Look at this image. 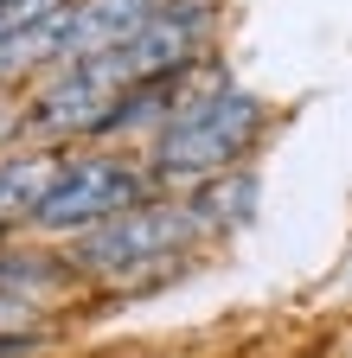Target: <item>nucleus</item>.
<instances>
[{"label": "nucleus", "mask_w": 352, "mask_h": 358, "mask_svg": "<svg viewBox=\"0 0 352 358\" xmlns=\"http://www.w3.org/2000/svg\"><path fill=\"white\" fill-rule=\"evenodd\" d=\"M262 134V103L250 90H205V96H186L180 115L160 128L154 141V173L160 179H205L225 173L244 148H256Z\"/></svg>", "instance_id": "1"}, {"label": "nucleus", "mask_w": 352, "mask_h": 358, "mask_svg": "<svg viewBox=\"0 0 352 358\" xmlns=\"http://www.w3.org/2000/svg\"><path fill=\"white\" fill-rule=\"evenodd\" d=\"M199 224H205L199 205H148L141 199L135 211L83 231L71 256H77V268H90V275H135V268L167 262L173 250H186L199 237Z\"/></svg>", "instance_id": "2"}, {"label": "nucleus", "mask_w": 352, "mask_h": 358, "mask_svg": "<svg viewBox=\"0 0 352 358\" xmlns=\"http://www.w3.org/2000/svg\"><path fill=\"white\" fill-rule=\"evenodd\" d=\"M128 90H135V83L122 77L115 52L83 58V64H71L64 77H52V83L32 96L26 128H32V134H103Z\"/></svg>", "instance_id": "3"}, {"label": "nucleus", "mask_w": 352, "mask_h": 358, "mask_svg": "<svg viewBox=\"0 0 352 358\" xmlns=\"http://www.w3.org/2000/svg\"><path fill=\"white\" fill-rule=\"evenodd\" d=\"M141 166H128V160H109V154H90V160H71L58 173V186L52 199L38 205V231H83V224H109L122 211H135L141 205Z\"/></svg>", "instance_id": "4"}, {"label": "nucleus", "mask_w": 352, "mask_h": 358, "mask_svg": "<svg viewBox=\"0 0 352 358\" xmlns=\"http://www.w3.org/2000/svg\"><path fill=\"white\" fill-rule=\"evenodd\" d=\"M154 20V0H71L64 7V38H58V64L103 58L115 45H128Z\"/></svg>", "instance_id": "5"}, {"label": "nucleus", "mask_w": 352, "mask_h": 358, "mask_svg": "<svg viewBox=\"0 0 352 358\" xmlns=\"http://www.w3.org/2000/svg\"><path fill=\"white\" fill-rule=\"evenodd\" d=\"M58 160L52 154H20V160H0V224H20V217H38V205L52 199L58 186Z\"/></svg>", "instance_id": "6"}, {"label": "nucleus", "mask_w": 352, "mask_h": 358, "mask_svg": "<svg viewBox=\"0 0 352 358\" xmlns=\"http://www.w3.org/2000/svg\"><path fill=\"white\" fill-rule=\"evenodd\" d=\"M20 128H26V115H20V109H13L7 96H0V148H7V141H13Z\"/></svg>", "instance_id": "7"}, {"label": "nucleus", "mask_w": 352, "mask_h": 358, "mask_svg": "<svg viewBox=\"0 0 352 358\" xmlns=\"http://www.w3.org/2000/svg\"><path fill=\"white\" fill-rule=\"evenodd\" d=\"M32 345H38V333H0V358H20Z\"/></svg>", "instance_id": "8"}]
</instances>
